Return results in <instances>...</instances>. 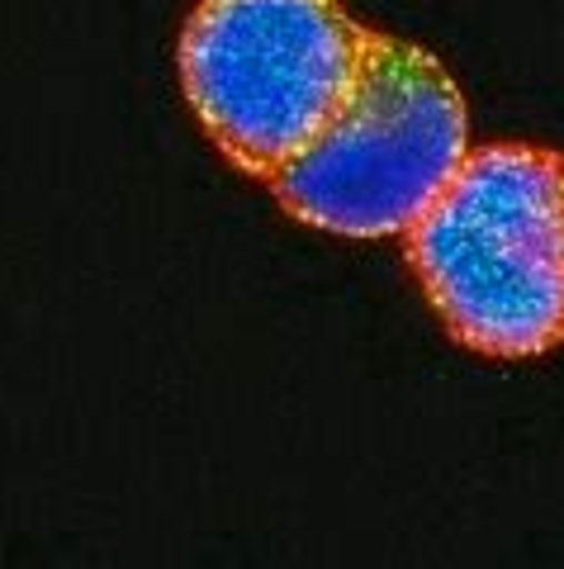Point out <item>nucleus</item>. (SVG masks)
I'll return each instance as SVG.
<instances>
[{
	"instance_id": "nucleus-1",
	"label": "nucleus",
	"mask_w": 564,
	"mask_h": 569,
	"mask_svg": "<svg viewBox=\"0 0 564 569\" xmlns=\"http://www.w3.org/2000/svg\"><path fill=\"white\" fill-rule=\"evenodd\" d=\"M403 252L455 342L532 361L564 342V152L470 148Z\"/></svg>"
},
{
	"instance_id": "nucleus-2",
	"label": "nucleus",
	"mask_w": 564,
	"mask_h": 569,
	"mask_svg": "<svg viewBox=\"0 0 564 569\" xmlns=\"http://www.w3.org/2000/svg\"><path fill=\"white\" fill-rule=\"evenodd\" d=\"M470 157V119L427 48L370 33L323 133L271 176L275 200L338 238H403Z\"/></svg>"
},
{
	"instance_id": "nucleus-3",
	"label": "nucleus",
	"mask_w": 564,
	"mask_h": 569,
	"mask_svg": "<svg viewBox=\"0 0 564 569\" xmlns=\"http://www.w3.org/2000/svg\"><path fill=\"white\" fill-rule=\"evenodd\" d=\"M338 0H200L181 33V86L238 171L271 181L338 114L370 48Z\"/></svg>"
}]
</instances>
